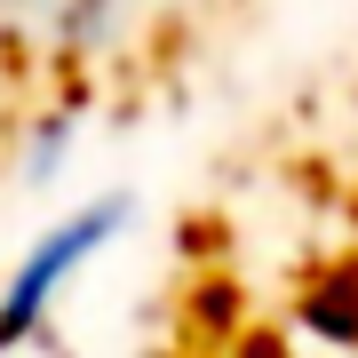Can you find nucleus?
Returning a JSON list of instances; mask_svg holds the SVG:
<instances>
[{
  "label": "nucleus",
  "instance_id": "f257e3e1",
  "mask_svg": "<svg viewBox=\"0 0 358 358\" xmlns=\"http://www.w3.org/2000/svg\"><path fill=\"white\" fill-rule=\"evenodd\" d=\"M120 8L128 0H8L16 24H32L40 40H64V48H96V40L120 32Z\"/></svg>",
  "mask_w": 358,
  "mask_h": 358
}]
</instances>
